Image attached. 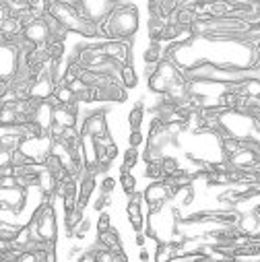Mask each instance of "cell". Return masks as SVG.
Listing matches in <instances>:
<instances>
[{
  "label": "cell",
  "mask_w": 260,
  "mask_h": 262,
  "mask_svg": "<svg viewBox=\"0 0 260 262\" xmlns=\"http://www.w3.org/2000/svg\"><path fill=\"white\" fill-rule=\"evenodd\" d=\"M139 27H141V17H139L137 5H133V3L110 5V9L97 21L101 39L133 41V37L139 33Z\"/></svg>",
  "instance_id": "1"
},
{
  "label": "cell",
  "mask_w": 260,
  "mask_h": 262,
  "mask_svg": "<svg viewBox=\"0 0 260 262\" xmlns=\"http://www.w3.org/2000/svg\"><path fill=\"white\" fill-rule=\"evenodd\" d=\"M48 15L54 17L69 33H77L81 37L93 39L99 37V29H97V21L93 17H83L75 11V7L67 0H52Z\"/></svg>",
  "instance_id": "2"
},
{
  "label": "cell",
  "mask_w": 260,
  "mask_h": 262,
  "mask_svg": "<svg viewBox=\"0 0 260 262\" xmlns=\"http://www.w3.org/2000/svg\"><path fill=\"white\" fill-rule=\"evenodd\" d=\"M25 225L31 229L33 239L56 244L58 242V217H56L54 201L41 199L39 207L35 209V213L31 215V219Z\"/></svg>",
  "instance_id": "3"
},
{
  "label": "cell",
  "mask_w": 260,
  "mask_h": 262,
  "mask_svg": "<svg viewBox=\"0 0 260 262\" xmlns=\"http://www.w3.org/2000/svg\"><path fill=\"white\" fill-rule=\"evenodd\" d=\"M182 81H188L184 69L180 67V64L174 58L165 56L161 62L155 64L153 73L147 77V87H149L151 93L163 95L174 83H182Z\"/></svg>",
  "instance_id": "4"
},
{
  "label": "cell",
  "mask_w": 260,
  "mask_h": 262,
  "mask_svg": "<svg viewBox=\"0 0 260 262\" xmlns=\"http://www.w3.org/2000/svg\"><path fill=\"white\" fill-rule=\"evenodd\" d=\"M73 58L81 64L83 69H91V71H101V73H110L118 77L120 64H116L114 60H110L99 43H85V46H77Z\"/></svg>",
  "instance_id": "5"
},
{
  "label": "cell",
  "mask_w": 260,
  "mask_h": 262,
  "mask_svg": "<svg viewBox=\"0 0 260 262\" xmlns=\"http://www.w3.org/2000/svg\"><path fill=\"white\" fill-rule=\"evenodd\" d=\"M176 194H178V188L165 178V180H151V184L143 192V199H145L151 215H157L165 203L176 199Z\"/></svg>",
  "instance_id": "6"
},
{
  "label": "cell",
  "mask_w": 260,
  "mask_h": 262,
  "mask_svg": "<svg viewBox=\"0 0 260 262\" xmlns=\"http://www.w3.org/2000/svg\"><path fill=\"white\" fill-rule=\"evenodd\" d=\"M81 135H91L93 139H99V137H105L110 135V126H107V112L105 110H95V112H89L81 126Z\"/></svg>",
  "instance_id": "7"
},
{
  "label": "cell",
  "mask_w": 260,
  "mask_h": 262,
  "mask_svg": "<svg viewBox=\"0 0 260 262\" xmlns=\"http://www.w3.org/2000/svg\"><path fill=\"white\" fill-rule=\"evenodd\" d=\"M103 54L114 60L116 64H133V41H124V39H103L101 43Z\"/></svg>",
  "instance_id": "8"
},
{
  "label": "cell",
  "mask_w": 260,
  "mask_h": 262,
  "mask_svg": "<svg viewBox=\"0 0 260 262\" xmlns=\"http://www.w3.org/2000/svg\"><path fill=\"white\" fill-rule=\"evenodd\" d=\"M23 39L29 46H46L52 39V31H50L48 21L44 17H37L33 21L25 23V27H23Z\"/></svg>",
  "instance_id": "9"
},
{
  "label": "cell",
  "mask_w": 260,
  "mask_h": 262,
  "mask_svg": "<svg viewBox=\"0 0 260 262\" xmlns=\"http://www.w3.org/2000/svg\"><path fill=\"white\" fill-rule=\"evenodd\" d=\"M143 192H133L128 196V205H126V217L128 223L133 227L135 233L145 231V213H143Z\"/></svg>",
  "instance_id": "10"
},
{
  "label": "cell",
  "mask_w": 260,
  "mask_h": 262,
  "mask_svg": "<svg viewBox=\"0 0 260 262\" xmlns=\"http://www.w3.org/2000/svg\"><path fill=\"white\" fill-rule=\"evenodd\" d=\"M186 3H190V0H149L147 9L151 19H171L174 13Z\"/></svg>",
  "instance_id": "11"
},
{
  "label": "cell",
  "mask_w": 260,
  "mask_h": 262,
  "mask_svg": "<svg viewBox=\"0 0 260 262\" xmlns=\"http://www.w3.org/2000/svg\"><path fill=\"white\" fill-rule=\"evenodd\" d=\"M97 188V173H89V171H83V176L79 178V196H77V209L85 211L91 196Z\"/></svg>",
  "instance_id": "12"
},
{
  "label": "cell",
  "mask_w": 260,
  "mask_h": 262,
  "mask_svg": "<svg viewBox=\"0 0 260 262\" xmlns=\"http://www.w3.org/2000/svg\"><path fill=\"white\" fill-rule=\"evenodd\" d=\"M83 167L89 173H99V157L97 143L91 135H83Z\"/></svg>",
  "instance_id": "13"
},
{
  "label": "cell",
  "mask_w": 260,
  "mask_h": 262,
  "mask_svg": "<svg viewBox=\"0 0 260 262\" xmlns=\"http://www.w3.org/2000/svg\"><path fill=\"white\" fill-rule=\"evenodd\" d=\"M95 242H97L99 246H103V248H107V250L116 252V254H118V258H120L122 262H126V260H128V256H126V252H124V246H122V239H120V233H118L114 227H110L107 231H99Z\"/></svg>",
  "instance_id": "14"
},
{
  "label": "cell",
  "mask_w": 260,
  "mask_h": 262,
  "mask_svg": "<svg viewBox=\"0 0 260 262\" xmlns=\"http://www.w3.org/2000/svg\"><path fill=\"white\" fill-rule=\"evenodd\" d=\"M56 186H58V178H56L48 167H44V169L37 173V188H39V192H41V199L54 201V199H56Z\"/></svg>",
  "instance_id": "15"
},
{
  "label": "cell",
  "mask_w": 260,
  "mask_h": 262,
  "mask_svg": "<svg viewBox=\"0 0 260 262\" xmlns=\"http://www.w3.org/2000/svg\"><path fill=\"white\" fill-rule=\"evenodd\" d=\"M118 81L128 89V91H133L139 87V75L135 71L133 64H122L120 71H118Z\"/></svg>",
  "instance_id": "16"
},
{
  "label": "cell",
  "mask_w": 260,
  "mask_h": 262,
  "mask_svg": "<svg viewBox=\"0 0 260 262\" xmlns=\"http://www.w3.org/2000/svg\"><path fill=\"white\" fill-rule=\"evenodd\" d=\"M52 101H54V103H58V105H73V103H77L79 99H77V93L73 91V87H71V85L58 83V87H56V91H54Z\"/></svg>",
  "instance_id": "17"
},
{
  "label": "cell",
  "mask_w": 260,
  "mask_h": 262,
  "mask_svg": "<svg viewBox=\"0 0 260 262\" xmlns=\"http://www.w3.org/2000/svg\"><path fill=\"white\" fill-rule=\"evenodd\" d=\"M165 58V48L161 41H149V46L145 48L143 52V60L145 64H151V67H155L157 62H161Z\"/></svg>",
  "instance_id": "18"
},
{
  "label": "cell",
  "mask_w": 260,
  "mask_h": 262,
  "mask_svg": "<svg viewBox=\"0 0 260 262\" xmlns=\"http://www.w3.org/2000/svg\"><path fill=\"white\" fill-rule=\"evenodd\" d=\"M171 21H174L176 25L184 27V29H190V27L194 25V21H197V13H194L188 5H184V7H180V9L174 13Z\"/></svg>",
  "instance_id": "19"
},
{
  "label": "cell",
  "mask_w": 260,
  "mask_h": 262,
  "mask_svg": "<svg viewBox=\"0 0 260 262\" xmlns=\"http://www.w3.org/2000/svg\"><path fill=\"white\" fill-rule=\"evenodd\" d=\"M21 229H23V225H19V223L0 221V244H13L19 237Z\"/></svg>",
  "instance_id": "20"
},
{
  "label": "cell",
  "mask_w": 260,
  "mask_h": 262,
  "mask_svg": "<svg viewBox=\"0 0 260 262\" xmlns=\"http://www.w3.org/2000/svg\"><path fill=\"white\" fill-rule=\"evenodd\" d=\"M81 64L71 56L69 60H67V67H64V73H62V79H60V83H64V85H71V83H75L77 79H79V75H81Z\"/></svg>",
  "instance_id": "21"
},
{
  "label": "cell",
  "mask_w": 260,
  "mask_h": 262,
  "mask_svg": "<svg viewBox=\"0 0 260 262\" xmlns=\"http://www.w3.org/2000/svg\"><path fill=\"white\" fill-rule=\"evenodd\" d=\"M237 225H240V229H242L244 233L252 235V233L260 231V217H256L252 211H250V213H242V219H240Z\"/></svg>",
  "instance_id": "22"
},
{
  "label": "cell",
  "mask_w": 260,
  "mask_h": 262,
  "mask_svg": "<svg viewBox=\"0 0 260 262\" xmlns=\"http://www.w3.org/2000/svg\"><path fill=\"white\" fill-rule=\"evenodd\" d=\"M139 159H141L139 149H137V147H128V149L124 151V155H122V165H120V171H130L133 167H137Z\"/></svg>",
  "instance_id": "23"
},
{
  "label": "cell",
  "mask_w": 260,
  "mask_h": 262,
  "mask_svg": "<svg viewBox=\"0 0 260 262\" xmlns=\"http://www.w3.org/2000/svg\"><path fill=\"white\" fill-rule=\"evenodd\" d=\"M46 52H48L50 60H54V62H60V60H64V39L52 37V39L46 43Z\"/></svg>",
  "instance_id": "24"
},
{
  "label": "cell",
  "mask_w": 260,
  "mask_h": 262,
  "mask_svg": "<svg viewBox=\"0 0 260 262\" xmlns=\"http://www.w3.org/2000/svg\"><path fill=\"white\" fill-rule=\"evenodd\" d=\"M145 122V103L137 101V105L128 112V126L130 128H141Z\"/></svg>",
  "instance_id": "25"
},
{
  "label": "cell",
  "mask_w": 260,
  "mask_h": 262,
  "mask_svg": "<svg viewBox=\"0 0 260 262\" xmlns=\"http://www.w3.org/2000/svg\"><path fill=\"white\" fill-rule=\"evenodd\" d=\"M240 99H242V95H237V93H231V91H221L219 95H217V105H221V107H225V110H235L237 107V103H240Z\"/></svg>",
  "instance_id": "26"
},
{
  "label": "cell",
  "mask_w": 260,
  "mask_h": 262,
  "mask_svg": "<svg viewBox=\"0 0 260 262\" xmlns=\"http://www.w3.org/2000/svg\"><path fill=\"white\" fill-rule=\"evenodd\" d=\"M161 167H163L165 178H174L178 171H182L180 159H178V157H174V155H163V157H161Z\"/></svg>",
  "instance_id": "27"
},
{
  "label": "cell",
  "mask_w": 260,
  "mask_h": 262,
  "mask_svg": "<svg viewBox=\"0 0 260 262\" xmlns=\"http://www.w3.org/2000/svg\"><path fill=\"white\" fill-rule=\"evenodd\" d=\"M176 199H180V207H190L194 203V199H197V190H194V184L180 188L178 194H176Z\"/></svg>",
  "instance_id": "28"
},
{
  "label": "cell",
  "mask_w": 260,
  "mask_h": 262,
  "mask_svg": "<svg viewBox=\"0 0 260 262\" xmlns=\"http://www.w3.org/2000/svg\"><path fill=\"white\" fill-rule=\"evenodd\" d=\"M145 178H149V180H165V173H163V167H161V159L147 161Z\"/></svg>",
  "instance_id": "29"
},
{
  "label": "cell",
  "mask_w": 260,
  "mask_h": 262,
  "mask_svg": "<svg viewBox=\"0 0 260 262\" xmlns=\"http://www.w3.org/2000/svg\"><path fill=\"white\" fill-rule=\"evenodd\" d=\"M118 182H120V186H122V190H124L126 196L137 192V178L130 173V171H120V180Z\"/></svg>",
  "instance_id": "30"
},
{
  "label": "cell",
  "mask_w": 260,
  "mask_h": 262,
  "mask_svg": "<svg viewBox=\"0 0 260 262\" xmlns=\"http://www.w3.org/2000/svg\"><path fill=\"white\" fill-rule=\"evenodd\" d=\"M167 21L169 19H151L149 21V39L151 41H159L161 39V33H163Z\"/></svg>",
  "instance_id": "31"
},
{
  "label": "cell",
  "mask_w": 260,
  "mask_h": 262,
  "mask_svg": "<svg viewBox=\"0 0 260 262\" xmlns=\"http://www.w3.org/2000/svg\"><path fill=\"white\" fill-rule=\"evenodd\" d=\"M145 143V135L141 128H130V135H128V147H143Z\"/></svg>",
  "instance_id": "32"
},
{
  "label": "cell",
  "mask_w": 260,
  "mask_h": 262,
  "mask_svg": "<svg viewBox=\"0 0 260 262\" xmlns=\"http://www.w3.org/2000/svg\"><path fill=\"white\" fill-rule=\"evenodd\" d=\"M89 229H91V221L85 217L77 227H75V231H73V237H77V239H85L87 237V233H89Z\"/></svg>",
  "instance_id": "33"
},
{
  "label": "cell",
  "mask_w": 260,
  "mask_h": 262,
  "mask_svg": "<svg viewBox=\"0 0 260 262\" xmlns=\"http://www.w3.org/2000/svg\"><path fill=\"white\" fill-rule=\"evenodd\" d=\"M97 233L99 231H107L110 227H112V217H110V213H105V211H99V217H97Z\"/></svg>",
  "instance_id": "34"
},
{
  "label": "cell",
  "mask_w": 260,
  "mask_h": 262,
  "mask_svg": "<svg viewBox=\"0 0 260 262\" xmlns=\"http://www.w3.org/2000/svg\"><path fill=\"white\" fill-rule=\"evenodd\" d=\"M112 205V194H107V192H101L99 196H97V201H95V211L99 213V211H105V207H110Z\"/></svg>",
  "instance_id": "35"
},
{
  "label": "cell",
  "mask_w": 260,
  "mask_h": 262,
  "mask_svg": "<svg viewBox=\"0 0 260 262\" xmlns=\"http://www.w3.org/2000/svg\"><path fill=\"white\" fill-rule=\"evenodd\" d=\"M116 186H118V180L114 178V176H103V180H101V192H107V194H112L114 190H116Z\"/></svg>",
  "instance_id": "36"
},
{
  "label": "cell",
  "mask_w": 260,
  "mask_h": 262,
  "mask_svg": "<svg viewBox=\"0 0 260 262\" xmlns=\"http://www.w3.org/2000/svg\"><path fill=\"white\" fill-rule=\"evenodd\" d=\"M145 244H147V235H145V231H139L137 233V246L139 248H145Z\"/></svg>",
  "instance_id": "37"
},
{
  "label": "cell",
  "mask_w": 260,
  "mask_h": 262,
  "mask_svg": "<svg viewBox=\"0 0 260 262\" xmlns=\"http://www.w3.org/2000/svg\"><path fill=\"white\" fill-rule=\"evenodd\" d=\"M139 258H141V260H151V254H149L145 248H141V254H139Z\"/></svg>",
  "instance_id": "38"
},
{
  "label": "cell",
  "mask_w": 260,
  "mask_h": 262,
  "mask_svg": "<svg viewBox=\"0 0 260 262\" xmlns=\"http://www.w3.org/2000/svg\"><path fill=\"white\" fill-rule=\"evenodd\" d=\"M252 3H254V5H256V7L260 9V0H252Z\"/></svg>",
  "instance_id": "39"
}]
</instances>
